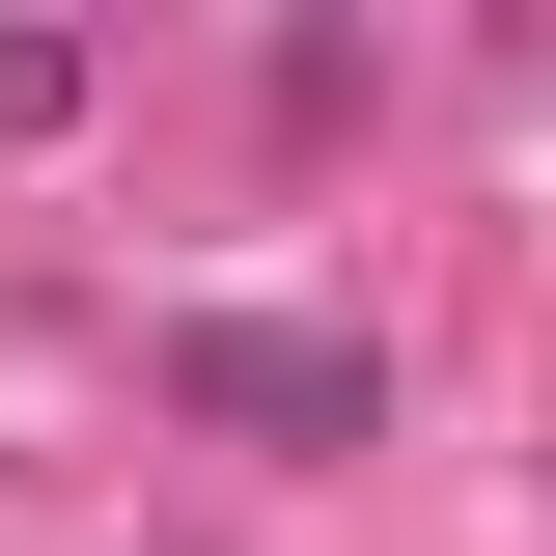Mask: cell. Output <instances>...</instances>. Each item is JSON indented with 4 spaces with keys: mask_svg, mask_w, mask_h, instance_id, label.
I'll return each mask as SVG.
<instances>
[{
    "mask_svg": "<svg viewBox=\"0 0 556 556\" xmlns=\"http://www.w3.org/2000/svg\"><path fill=\"white\" fill-rule=\"evenodd\" d=\"M167 390L195 417H362V362L334 334H167Z\"/></svg>",
    "mask_w": 556,
    "mask_h": 556,
    "instance_id": "obj_1",
    "label": "cell"
}]
</instances>
